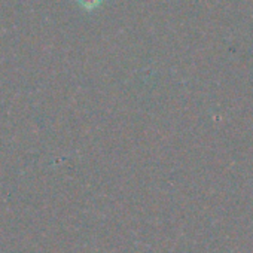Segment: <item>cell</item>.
<instances>
[{
	"label": "cell",
	"mask_w": 253,
	"mask_h": 253,
	"mask_svg": "<svg viewBox=\"0 0 253 253\" xmlns=\"http://www.w3.org/2000/svg\"><path fill=\"white\" fill-rule=\"evenodd\" d=\"M76 2L85 11H94L103 3V0H76Z\"/></svg>",
	"instance_id": "obj_1"
}]
</instances>
